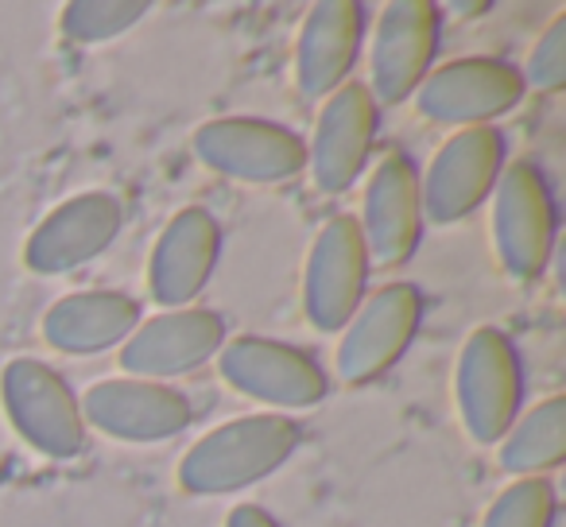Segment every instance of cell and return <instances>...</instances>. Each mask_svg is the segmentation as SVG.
<instances>
[{"mask_svg":"<svg viewBox=\"0 0 566 527\" xmlns=\"http://www.w3.org/2000/svg\"><path fill=\"white\" fill-rule=\"evenodd\" d=\"M365 35V9L357 0H323L303 20L295 43V78L307 97H331L346 86Z\"/></svg>","mask_w":566,"mask_h":527,"instance_id":"cell-18","label":"cell"},{"mask_svg":"<svg viewBox=\"0 0 566 527\" xmlns=\"http://www.w3.org/2000/svg\"><path fill=\"white\" fill-rule=\"evenodd\" d=\"M442 35V12L431 0H392L380 12L373 40V97L380 105H400L431 74Z\"/></svg>","mask_w":566,"mask_h":527,"instance_id":"cell-12","label":"cell"},{"mask_svg":"<svg viewBox=\"0 0 566 527\" xmlns=\"http://www.w3.org/2000/svg\"><path fill=\"white\" fill-rule=\"evenodd\" d=\"M563 457H566L563 396H551V400L535 403L501 439V470L512 473V477H539V473L563 465Z\"/></svg>","mask_w":566,"mask_h":527,"instance_id":"cell-20","label":"cell"},{"mask_svg":"<svg viewBox=\"0 0 566 527\" xmlns=\"http://www.w3.org/2000/svg\"><path fill=\"white\" fill-rule=\"evenodd\" d=\"M377 97L361 82H346L326 97L323 113H318L315 144L307 148V164L315 171L318 190L342 194L361 179L373 140H377Z\"/></svg>","mask_w":566,"mask_h":527,"instance_id":"cell-15","label":"cell"},{"mask_svg":"<svg viewBox=\"0 0 566 527\" xmlns=\"http://www.w3.org/2000/svg\"><path fill=\"white\" fill-rule=\"evenodd\" d=\"M125 225V205L105 190L66 198L32 229L24 244V264L35 276H66L117 241Z\"/></svg>","mask_w":566,"mask_h":527,"instance_id":"cell-10","label":"cell"},{"mask_svg":"<svg viewBox=\"0 0 566 527\" xmlns=\"http://www.w3.org/2000/svg\"><path fill=\"white\" fill-rule=\"evenodd\" d=\"M458 415L465 434L481 446H493L512 431L524 403V365L512 338L496 326H478L458 354L454 372Z\"/></svg>","mask_w":566,"mask_h":527,"instance_id":"cell-2","label":"cell"},{"mask_svg":"<svg viewBox=\"0 0 566 527\" xmlns=\"http://www.w3.org/2000/svg\"><path fill=\"white\" fill-rule=\"evenodd\" d=\"M226 527H280L272 516H268L260 504H237L233 512H229V524Z\"/></svg>","mask_w":566,"mask_h":527,"instance_id":"cell-24","label":"cell"},{"mask_svg":"<svg viewBox=\"0 0 566 527\" xmlns=\"http://www.w3.org/2000/svg\"><path fill=\"white\" fill-rule=\"evenodd\" d=\"M524 74L504 59H454L423 78L416 109L434 125L481 128L524 102Z\"/></svg>","mask_w":566,"mask_h":527,"instance_id":"cell-9","label":"cell"},{"mask_svg":"<svg viewBox=\"0 0 566 527\" xmlns=\"http://www.w3.org/2000/svg\"><path fill=\"white\" fill-rule=\"evenodd\" d=\"M369 287V249L357 218L338 213L318 229L303 272V310L315 330H346Z\"/></svg>","mask_w":566,"mask_h":527,"instance_id":"cell-6","label":"cell"},{"mask_svg":"<svg viewBox=\"0 0 566 527\" xmlns=\"http://www.w3.org/2000/svg\"><path fill=\"white\" fill-rule=\"evenodd\" d=\"M489 4H458V12H485Z\"/></svg>","mask_w":566,"mask_h":527,"instance_id":"cell-25","label":"cell"},{"mask_svg":"<svg viewBox=\"0 0 566 527\" xmlns=\"http://www.w3.org/2000/svg\"><path fill=\"white\" fill-rule=\"evenodd\" d=\"M148 0H74L63 9V35L74 43H109L148 17Z\"/></svg>","mask_w":566,"mask_h":527,"instance_id":"cell-21","label":"cell"},{"mask_svg":"<svg viewBox=\"0 0 566 527\" xmlns=\"http://www.w3.org/2000/svg\"><path fill=\"white\" fill-rule=\"evenodd\" d=\"M0 400L24 442L55 462H71L86 450L82 403L51 365L17 357L0 377Z\"/></svg>","mask_w":566,"mask_h":527,"instance_id":"cell-4","label":"cell"},{"mask_svg":"<svg viewBox=\"0 0 566 527\" xmlns=\"http://www.w3.org/2000/svg\"><path fill=\"white\" fill-rule=\"evenodd\" d=\"M357 225L369 260H377L380 268H400L416 256L423 236V194H419V171L408 156L392 151L380 159L365 187V210Z\"/></svg>","mask_w":566,"mask_h":527,"instance_id":"cell-16","label":"cell"},{"mask_svg":"<svg viewBox=\"0 0 566 527\" xmlns=\"http://www.w3.org/2000/svg\"><path fill=\"white\" fill-rule=\"evenodd\" d=\"M566 82V17H555L551 28L539 35L532 59H527L524 86L535 89H563Z\"/></svg>","mask_w":566,"mask_h":527,"instance_id":"cell-23","label":"cell"},{"mask_svg":"<svg viewBox=\"0 0 566 527\" xmlns=\"http://www.w3.org/2000/svg\"><path fill=\"white\" fill-rule=\"evenodd\" d=\"M221 256V225L210 210H179L159 233L148 260V292L159 307L179 310L206 292Z\"/></svg>","mask_w":566,"mask_h":527,"instance_id":"cell-17","label":"cell"},{"mask_svg":"<svg viewBox=\"0 0 566 527\" xmlns=\"http://www.w3.org/2000/svg\"><path fill=\"white\" fill-rule=\"evenodd\" d=\"M558 493L547 477H520L489 504L481 527H555Z\"/></svg>","mask_w":566,"mask_h":527,"instance_id":"cell-22","label":"cell"},{"mask_svg":"<svg viewBox=\"0 0 566 527\" xmlns=\"http://www.w3.org/2000/svg\"><path fill=\"white\" fill-rule=\"evenodd\" d=\"M558 205L547 175L532 159H516L501 171L493 190V241L512 280H539L555 252Z\"/></svg>","mask_w":566,"mask_h":527,"instance_id":"cell-3","label":"cell"},{"mask_svg":"<svg viewBox=\"0 0 566 527\" xmlns=\"http://www.w3.org/2000/svg\"><path fill=\"white\" fill-rule=\"evenodd\" d=\"M221 346H226V323L218 310H164L151 323L136 326V334L120 349V369L136 380L167 384L171 377H187L198 365H206Z\"/></svg>","mask_w":566,"mask_h":527,"instance_id":"cell-13","label":"cell"},{"mask_svg":"<svg viewBox=\"0 0 566 527\" xmlns=\"http://www.w3.org/2000/svg\"><path fill=\"white\" fill-rule=\"evenodd\" d=\"M504 156H509V144L493 125L462 128L458 136H450L419 182L427 218L439 225L470 218L501 182Z\"/></svg>","mask_w":566,"mask_h":527,"instance_id":"cell-8","label":"cell"},{"mask_svg":"<svg viewBox=\"0 0 566 527\" xmlns=\"http://www.w3.org/2000/svg\"><path fill=\"white\" fill-rule=\"evenodd\" d=\"M218 369L229 388L283 411H303L326 400V372L307 349L272 338H233L218 349Z\"/></svg>","mask_w":566,"mask_h":527,"instance_id":"cell-5","label":"cell"},{"mask_svg":"<svg viewBox=\"0 0 566 527\" xmlns=\"http://www.w3.org/2000/svg\"><path fill=\"white\" fill-rule=\"evenodd\" d=\"M195 151L206 167L229 175L237 182H287L307 167V144L292 128L256 117H221L206 120L195 133Z\"/></svg>","mask_w":566,"mask_h":527,"instance_id":"cell-7","label":"cell"},{"mask_svg":"<svg viewBox=\"0 0 566 527\" xmlns=\"http://www.w3.org/2000/svg\"><path fill=\"white\" fill-rule=\"evenodd\" d=\"M423 323V295L411 284H388L357 307L338 346V377L346 384H369L385 377Z\"/></svg>","mask_w":566,"mask_h":527,"instance_id":"cell-11","label":"cell"},{"mask_svg":"<svg viewBox=\"0 0 566 527\" xmlns=\"http://www.w3.org/2000/svg\"><path fill=\"white\" fill-rule=\"evenodd\" d=\"M140 326V303L125 292H78L43 315V338L59 354H102Z\"/></svg>","mask_w":566,"mask_h":527,"instance_id":"cell-19","label":"cell"},{"mask_svg":"<svg viewBox=\"0 0 566 527\" xmlns=\"http://www.w3.org/2000/svg\"><path fill=\"white\" fill-rule=\"evenodd\" d=\"M82 419L120 442H164L187 431L195 419L187 392L159 380H102L82 400Z\"/></svg>","mask_w":566,"mask_h":527,"instance_id":"cell-14","label":"cell"},{"mask_svg":"<svg viewBox=\"0 0 566 527\" xmlns=\"http://www.w3.org/2000/svg\"><path fill=\"white\" fill-rule=\"evenodd\" d=\"M303 426L292 415H241L202 434L179 462V485L195 496H226L272 477L300 450Z\"/></svg>","mask_w":566,"mask_h":527,"instance_id":"cell-1","label":"cell"}]
</instances>
